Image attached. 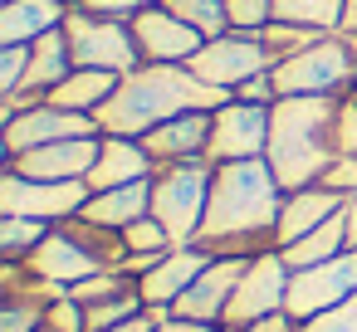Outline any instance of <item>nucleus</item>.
I'll list each match as a JSON object with an SVG mask.
<instances>
[{
	"mask_svg": "<svg viewBox=\"0 0 357 332\" xmlns=\"http://www.w3.org/2000/svg\"><path fill=\"white\" fill-rule=\"evenodd\" d=\"M264 152H269V108L240 103L230 93V103H220L211 113V147H206V157L220 166V161H255Z\"/></svg>",
	"mask_w": 357,
	"mask_h": 332,
	"instance_id": "nucleus-12",
	"label": "nucleus"
},
{
	"mask_svg": "<svg viewBox=\"0 0 357 332\" xmlns=\"http://www.w3.org/2000/svg\"><path fill=\"white\" fill-rule=\"evenodd\" d=\"M220 103H230V93L201 84L186 64H142L118 79L113 98L98 108V127L113 137H147L167 118L215 113Z\"/></svg>",
	"mask_w": 357,
	"mask_h": 332,
	"instance_id": "nucleus-2",
	"label": "nucleus"
},
{
	"mask_svg": "<svg viewBox=\"0 0 357 332\" xmlns=\"http://www.w3.org/2000/svg\"><path fill=\"white\" fill-rule=\"evenodd\" d=\"M25 74H30V45H0V98L20 93Z\"/></svg>",
	"mask_w": 357,
	"mask_h": 332,
	"instance_id": "nucleus-31",
	"label": "nucleus"
},
{
	"mask_svg": "<svg viewBox=\"0 0 357 332\" xmlns=\"http://www.w3.org/2000/svg\"><path fill=\"white\" fill-rule=\"evenodd\" d=\"M352 84H357V49L337 30L318 35L308 49L274 64L279 98H337V103H347Z\"/></svg>",
	"mask_w": 357,
	"mask_h": 332,
	"instance_id": "nucleus-4",
	"label": "nucleus"
},
{
	"mask_svg": "<svg viewBox=\"0 0 357 332\" xmlns=\"http://www.w3.org/2000/svg\"><path fill=\"white\" fill-rule=\"evenodd\" d=\"M352 293H357V249H342L328 264L294 269V278H289V317L294 322H308V317L347 303Z\"/></svg>",
	"mask_w": 357,
	"mask_h": 332,
	"instance_id": "nucleus-11",
	"label": "nucleus"
},
{
	"mask_svg": "<svg viewBox=\"0 0 357 332\" xmlns=\"http://www.w3.org/2000/svg\"><path fill=\"white\" fill-rule=\"evenodd\" d=\"M157 332H225L220 322H191V317H167L157 322Z\"/></svg>",
	"mask_w": 357,
	"mask_h": 332,
	"instance_id": "nucleus-39",
	"label": "nucleus"
},
{
	"mask_svg": "<svg viewBox=\"0 0 357 332\" xmlns=\"http://www.w3.org/2000/svg\"><path fill=\"white\" fill-rule=\"evenodd\" d=\"M50 230L54 225L30 220V215H0V259H6V264H25Z\"/></svg>",
	"mask_w": 357,
	"mask_h": 332,
	"instance_id": "nucleus-26",
	"label": "nucleus"
},
{
	"mask_svg": "<svg viewBox=\"0 0 357 332\" xmlns=\"http://www.w3.org/2000/svg\"><path fill=\"white\" fill-rule=\"evenodd\" d=\"M98 118L89 113H69V108H54V103H35V108H20V113H0V152L20 157V152H35V147H50V142H69V137H98Z\"/></svg>",
	"mask_w": 357,
	"mask_h": 332,
	"instance_id": "nucleus-8",
	"label": "nucleus"
},
{
	"mask_svg": "<svg viewBox=\"0 0 357 332\" xmlns=\"http://www.w3.org/2000/svg\"><path fill=\"white\" fill-rule=\"evenodd\" d=\"M342 6H347V0H274V20H289V25L333 35L342 25Z\"/></svg>",
	"mask_w": 357,
	"mask_h": 332,
	"instance_id": "nucleus-25",
	"label": "nucleus"
},
{
	"mask_svg": "<svg viewBox=\"0 0 357 332\" xmlns=\"http://www.w3.org/2000/svg\"><path fill=\"white\" fill-rule=\"evenodd\" d=\"M342 249H347V230H342V215H337V220H328V225L308 230L303 239L284 244L279 254H284V264H289V269H313V264H328V259H337Z\"/></svg>",
	"mask_w": 357,
	"mask_h": 332,
	"instance_id": "nucleus-24",
	"label": "nucleus"
},
{
	"mask_svg": "<svg viewBox=\"0 0 357 332\" xmlns=\"http://www.w3.org/2000/svg\"><path fill=\"white\" fill-rule=\"evenodd\" d=\"M337 152L342 157H357V103L352 98L337 108Z\"/></svg>",
	"mask_w": 357,
	"mask_h": 332,
	"instance_id": "nucleus-36",
	"label": "nucleus"
},
{
	"mask_svg": "<svg viewBox=\"0 0 357 332\" xmlns=\"http://www.w3.org/2000/svg\"><path fill=\"white\" fill-rule=\"evenodd\" d=\"M162 6H167L172 15H181L186 25H196L206 40H215V35L230 30V20H225V0H162Z\"/></svg>",
	"mask_w": 357,
	"mask_h": 332,
	"instance_id": "nucleus-27",
	"label": "nucleus"
},
{
	"mask_svg": "<svg viewBox=\"0 0 357 332\" xmlns=\"http://www.w3.org/2000/svg\"><path fill=\"white\" fill-rule=\"evenodd\" d=\"M225 332H298V322L289 313H274V317H259V322H245V327H225Z\"/></svg>",
	"mask_w": 357,
	"mask_h": 332,
	"instance_id": "nucleus-38",
	"label": "nucleus"
},
{
	"mask_svg": "<svg viewBox=\"0 0 357 332\" xmlns=\"http://www.w3.org/2000/svg\"><path fill=\"white\" fill-rule=\"evenodd\" d=\"M132 35H137L142 64H191L196 49L206 45V35L196 25H186L181 15H172L162 0L132 15Z\"/></svg>",
	"mask_w": 357,
	"mask_h": 332,
	"instance_id": "nucleus-13",
	"label": "nucleus"
},
{
	"mask_svg": "<svg viewBox=\"0 0 357 332\" xmlns=\"http://www.w3.org/2000/svg\"><path fill=\"white\" fill-rule=\"evenodd\" d=\"M40 332H54V327H40Z\"/></svg>",
	"mask_w": 357,
	"mask_h": 332,
	"instance_id": "nucleus-43",
	"label": "nucleus"
},
{
	"mask_svg": "<svg viewBox=\"0 0 357 332\" xmlns=\"http://www.w3.org/2000/svg\"><path fill=\"white\" fill-rule=\"evenodd\" d=\"M342 230H347V249H357V191L342 200Z\"/></svg>",
	"mask_w": 357,
	"mask_h": 332,
	"instance_id": "nucleus-40",
	"label": "nucleus"
},
{
	"mask_svg": "<svg viewBox=\"0 0 357 332\" xmlns=\"http://www.w3.org/2000/svg\"><path fill=\"white\" fill-rule=\"evenodd\" d=\"M337 98H279L269 108V171L284 191L318 186V176L342 157L337 152Z\"/></svg>",
	"mask_w": 357,
	"mask_h": 332,
	"instance_id": "nucleus-3",
	"label": "nucleus"
},
{
	"mask_svg": "<svg viewBox=\"0 0 357 332\" xmlns=\"http://www.w3.org/2000/svg\"><path fill=\"white\" fill-rule=\"evenodd\" d=\"M45 327H54V332H89V317H84V303H74L69 293H59V298H50V303H45Z\"/></svg>",
	"mask_w": 357,
	"mask_h": 332,
	"instance_id": "nucleus-32",
	"label": "nucleus"
},
{
	"mask_svg": "<svg viewBox=\"0 0 357 332\" xmlns=\"http://www.w3.org/2000/svg\"><path fill=\"white\" fill-rule=\"evenodd\" d=\"M264 49H269V59L279 64V59H289V54H298V49H308L313 40H318V30H303V25H289V20H274V25H264Z\"/></svg>",
	"mask_w": 357,
	"mask_h": 332,
	"instance_id": "nucleus-28",
	"label": "nucleus"
},
{
	"mask_svg": "<svg viewBox=\"0 0 357 332\" xmlns=\"http://www.w3.org/2000/svg\"><path fill=\"white\" fill-rule=\"evenodd\" d=\"M318 186H328V191H337V196H352V191H357V157H337V161L318 176Z\"/></svg>",
	"mask_w": 357,
	"mask_h": 332,
	"instance_id": "nucleus-35",
	"label": "nucleus"
},
{
	"mask_svg": "<svg viewBox=\"0 0 357 332\" xmlns=\"http://www.w3.org/2000/svg\"><path fill=\"white\" fill-rule=\"evenodd\" d=\"M235 98H240V103H259V108H274V103H279V88H274V69H264V74L245 79V84L235 88Z\"/></svg>",
	"mask_w": 357,
	"mask_h": 332,
	"instance_id": "nucleus-34",
	"label": "nucleus"
},
{
	"mask_svg": "<svg viewBox=\"0 0 357 332\" xmlns=\"http://www.w3.org/2000/svg\"><path fill=\"white\" fill-rule=\"evenodd\" d=\"M289 278H294V269L284 264L279 249L255 254V259L245 264L235 293H230V308H225V322H220V327H245V322L289 313Z\"/></svg>",
	"mask_w": 357,
	"mask_h": 332,
	"instance_id": "nucleus-9",
	"label": "nucleus"
},
{
	"mask_svg": "<svg viewBox=\"0 0 357 332\" xmlns=\"http://www.w3.org/2000/svg\"><path fill=\"white\" fill-rule=\"evenodd\" d=\"M352 103H357V84H352Z\"/></svg>",
	"mask_w": 357,
	"mask_h": 332,
	"instance_id": "nucleus-42",
	"label": "nucleus"
},
{
	"mask_svg": "<svg viewBox=\"0 0 357 332\" xmlns=\"http://www.w3.org/2000/svg\"><path fill=\"white\" fill-rule=\"evenodd\" d=\"M74 0H6L0 6V45H35L50 30H64Z\"/></svg>",
	"mask_w": 357,
	"mask_h": 332,
	"instance_id": "nucleus-21",
	"label": "nucleus"
},
{
	"mask_svg": "<svg viewBox=\"0 0 357 332\" xmlns=\"http://www.w3.org/2000/svg\"><path fill=\"white\" fill-rule=\"evenodd\" d=\"M74 6H79V0H74Z\"/></svg>",
	"mask_w": 357,
	"mask_h": 332,
	"instance_id": "nucleus-44",
	"label": "nucleus"
},
{
	"mask_svg": "<svg viewBox=\"0 0 357 332\" xmlns=\"http://www.w3.org/2000/svg\"><path fill=\"white\" fill-rule=\"evenodd\" d=\"M211 264V249H201V244H172L142 278H137V293H142V303L147 308H162V313H172L176 308V298L201 278V269Z\"/></svg>",
	"mask_w": 357,
	"mask_h": 332,
	"instance_id": "nucleus-15",
	"label": "nucleus"
},
{
	"mask_svg": "<svg viewBox=\"0 0 357 332\" xmlns=\"http://www.w3.org/2000/svg\"><path fill=\"white\" fill-rule=\"evenodd\" d=\"M64 40H69L74 69H103V74H118V79L142 69V49H137V35H132V20H123V15L69 6Z\"/></svg>",
	"mask_w": 357,
	"mask_h": 332,
	"instance_id": "nucleus-6",
	"label": "nucleus"
},
{
	"mask_svg": "<svg viewBox=\"0 0 357 332\" xmlns=\"http://www.w3.org/2000/svg\"><path fill=\"white\" fill-rule=\"evenodd\" d=\"M201 84H211V88H225V93H235L245 79H255V74H264V69H274V59H269V49H264V40L259 35H240V30H225V35H215V40H206L201 49H196V59L186 64Z\"/></svg>",
	"mask_w": 357,
	"mask_h": 332,
	"instance_id": "nucleus-10",
	"label": "nucleus"
},
{
	"mask_svg": "<svg viewBox=\"0 0 357 332\" xmlns=\"http://www.w3.org/2000/svg\"><path fill=\"white\" fill-rule=\"evenodd\" d=\"M250 259H235V254H211V264L201 269V278L176 298L172 317H191V322H225V308H230V293L240 283Z\"/></svg>",
	"mask_w": 357,
	"mask_h": 332,
	"instance_id": "nucleus-14",
	"label": "nucleus"
},
{
	"mask_svg": "<svg viewBox=\"0 0 357 332\" xmlns=\"http://www.w3.org/2000/svg\"><path fill=\"white\" fill-rule=\"evenodd\" d=\"M113 88H118V74H103V69H74L59 88H50V98H45V103L98 118V108L113 98Z\"/></svg>",
	"mask_w": 357,
	"mask_h": 332,
	"instance_id": "nucleus-23",
	"label": "nucleus"
},
{
	"mask_svg": "<svg viewBox=\"0 0 357 332\" xmlns=\"http://www.w3.org/2000/svg\"><path fill=\"white\" fill-rule=\"evenodd\" d=\"M25 269L35 274V278H45V283H59V288H74V283H84L89 274H98L103 264L64 230V225H54L45 239H40V249L25 259Z\"/></svg>",
	"mask_w": 357,
	"mask_h": 332,
	"instance_id": "nucleus-17",
	"label": "nucleus"
},
{
	"mask_svg": "<svg viewBox=\"0 0 357 332\" xmlns=\"http://www.w3.org/2000/svg\"><path fill=\"white\" fill-rule=\"evenodd\" d=\"M152 171H157V161H152V152L142 147V137H113V132H103L98 161H93V171H89L84 181H89V191H113V186L152 181Z\"/></svg>",
	"mask_w": 357,
	"mask_h": 332,
	"instance_id": "nucleus-18",
	"label": "nucleus"
},
{
	"mask_svg": "<svg viewBox=\"0 0 357 332\" xmlns=\"http://www.w3.org/2000/svg\"><path fill=\"white\" fill-rule=\"evenodd\" d=\"M211 181H215V161L206 157L152 171V215L167 225L172 244H196L206 225V205H211Z\"/></svg>",
	"mask_w": 357,
	"mask_h": 332,
	"instance_id": "nucleus-5",
	"label": "nucleus"
},
{
	"mask_svg": "<svg viewBox=\"0 0 357 332\" xmlns=\"http://www.w3.org/2000/svg\"><path fill=\"white\" fill-rule=\"evenodd\" d=\"M79 215L93 220V225H108V230H128L132 220L152 215V181H132V186H113V191H93L89 205H84Z\"/></svg>",
	"mask_w": 357,
	"mask_h": 332,
	"instance_id": "nucleus-22",
	"label": "nucleus"
},
{
	"mask_svg": "<svg viewBox=\"0 0 357 332\" xmlns=\"http://www.w3.org/2000/svg\"><path fill=\"white\" fill-rule=\"evenodd\" d=\"M123 244H128V254H167L172 235H167V225L157 215H142V220H132L123 230Z\"/></svg>",
	"mask_w": 357,
	"mask_h": 332,
	"instance_id": "nucleus-29",
	"label": "nucleus"
},
{
	"mask_svg": "<svg viewBox=\"0 0 357 332\" xmlns=\"http://www.w3.org/2000/svg\"><path fill=\"white\" fill-rule=\"evenodd\" d=\"M279 210H284V186L264 157L220 161L196 244L211 254H235V259L269 254L279 249Z\"/></svg>",
	"mask_w": 357,
	"mask_h": 332,
	"instance_id": "nucleus-1",
	"label": "nucleus"
},
{
	"mask_svg": "<svg viewBox=\"0 0 357 332\" xmlns=\"http://www.w3.org/2000/svg\"><path fill=\"white\" fill-rule=\"evenodd\" d=\"M342 200H347V196H337V191H328V186H298V191H284V210H279V249L294 244V239H303L308 230L337 220V215H342Z\"/></svg>",
	"mask_w": 357,
	"mask_h": 332,
	"instance_id": "nucleus-20",
	"label": "nucleus"
},
{
	"mask_svg": "<svg viewBox=\"0 0 357 332\" xmlns=\"http://www.w3.org/2000/svg\"><path fill=\"white\" fill-rule=\"evenodd\" d=\"M298 332H357V293H352L347 303H337V308H328V313L298 322Z\"/></svg>",
	"mask_w": 357,
	"mask_h": 332,
	"instance_id": "nucleus-33",
	"label": "nucleus"
},
{
	"mask_svg": "<svg viewBox=\"0 0 357 332\" xmlns=\"http://www.w3.org/2000/svg\"><path fill=\"white\" fill-rule=\"evenodd\" d=\"M225 20L240 35H264V25H274V0H225Z\"/></svg>",
	"mask_w": 357,
	"mask_h": 332,
	"instance_id": "nucleus-30",
	"label": "nucleus"
},
{
	"mask_svg": "<svg viewBox=\"0 0 357 332\" xmlns=\"http://www.w3.org/2000/svg\"><path fill=\"white\" fill-rule=\"evenodd\" d=\"M142 147L152 152L157 166L196 161V157H206V147H211V113H181V118H167V122H157V127L142 137ZM206 161H211V157H206Z\"/></svg>",
	"mask_w": 357,
	"mask_h": 332,
	"instance_id": "nucleus-19",
	"label": "nucleus"
},
{
	"mask_svg": "<svg viewBox=\"0 0 357 332\" xmlns=\"http://www.w3.org/2000/svg\"><path fill=\"white\" fill-rule=\"evenodd\" d=\"M84 10H103V15H123V20H132L137 10H147V6H157V0H79Z\"/></svg>",
	"mask_w": 357,
	"mask_h": 332,
	"instance_id": "nucleus-37",
	"label": "nucleus"
},
{
	"mask_svg": "<svg viewBox=\"0 0 357 332\" xmlns=\"http://www.w3.org/2000/svg\"><path fill=\"white\" fill-rule=\"evenodd\" d=\"M89 181H35L0 166V215H30L45 225H64L89 205Z\"/></svg>",
	"mask_w": 357,
	"mask_h": 332,
	"instance_id": "nucleus-7",
	"label": "nucleus"
},
{
	"mask_svg": "<svg viewBox=\"0 0 357 332\" xmlns=\"http://www.w3.org/2000/svg\"><path fill=\"white\" fill-rule=\"evenodd\" d=\"M98 137H69V142H50V147H35V152H20L6 161V171H20V176H35V181H84L98 161Z\"/></svg>",
	"mask_w": 357,
	"mask_h": 332,
	"instance_id": "nucleus-16",
	"label": "nucleus"
},
{
	"mask_svg": "<svg viewBox=\"0 0 357 332\" xmlns=\"http://www.w3.org/2000/svg\"><path fill=\"white\" fill-rule=\"evenodd\" d=\"M342 35H357V0H347L342 6V25H337Z\"/></svg>",
	"mask_w": 357,
	"mask_h": 332,
	"instance_id": "nucleus-41",
	"label": "nucleus"
}]
</instances>
